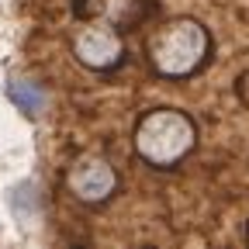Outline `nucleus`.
<instances>
[{
	"instance_id": "nucleus-1",
	"label": "nucleus",
	"mask_w": 249,
	"mask_h": 249,
	"mask_svg": "<svg viewBox=\"0 0 249 249\" xmlns=\"http://www.w3.org/2000/svg\"><path fill=\"white\" fill-rule=\"evenodd\" d=\"M142 55L145 66L152 70V76L170 80V83H183L194 80L197 73H204L214 59V38L211 28L201 18L191 14H173L149 24L145 42H142Z\"/></svg>"
},
{
	"instance_id": "nucleus-2",
	"label": "nucleus",
	"mask_w": 249,
	"mask_h": 249,
	"mask_svg": "<svg viewBox=\"0 0 249 249\" xmlns=\"http://www.w3.org/2000/svg\"><path fill=\"white\" fill-rule=\"evenodd\" d=\"M197 142H201V128L194 114L173 104L149 107L132 124V152L149 170H160V173L187 163L194 156Z\"/></svg>"
},
{
	"instance_id": "nucleus-3",
	"label": "nucleus",
	"mask_w": 249,
	"mask_h": 249,
	"mask_svg": "<svg viewBox=\"0 0 249 249\" xmlns=\"http://www.w3.org/2000/svg\"><path fill=\"white\" fill-rule=\"evenodd\" d=\"M70 55L87 73H118L128 62V31L101 18H76L70 28Z\"/></svg>"
},
{
	"instance_id": "nucleus-4",
	"label": "nucleus",
	"mask_w": 249,
	"mask_h": 249,
	"mask_svg": "<svg viewBox=\"0 0 249 249\" xmlns=\"http://www.w3.org/2000/svg\"><path fill=\"white\" fill-rule=\"evenodd\" d=\"M62 187H66V194L76 204L104 208L121 191V173H118V166L107 160L104 152H80V156H73V160L66 163Z\"/></svg>"
},
{
	"instance_id": "nucleus-5",
	"label": "nucleus",
	"mask_w": 249,
	"mask_h": 249,
	"mask_svg": "<svg viewBox=\"0 0 249 249\" xmlns=\"http://www.w3.org/2000/svg\"><path fill=\"white\" fill-rule=\"evenodd\" d=\"M156 11L160 0H73V18H101L118 24L121 31L145 28Z\"/></svg>"
},
{
	"instance_id": "nucleus-6",
	"label": "nucleus",
	"mask_w": 249,
	"mask_h": 249,
	"mask_svg": "<svg viewBox=\"0 0 249 249\" xmlns=\"http://www.w3.org/2000/svg\"><path fill=\"white\" fill-rule=\"evenodd\" d=\"M7 97H11V104H14L21 114H28V118H42V114H45V104H49L45 87L35 83V80H24V76H14V80L7 83Z\"/></svg>"
},
{
	"instance_id": "nucleus-7",
	"label": "nucleus",
	"mask_w": 249,
	"mask_h": 249,
	"mask_svg": "<svg viewBox=\"0 0 249 249\" xmlns=\"http://www.w3.org/2000/svg\"><path fill=\"white\" fill-rule=\"evenodd\" d=\"M246 242H249V225H246Z\"/></svg>"
}]
</instances>
